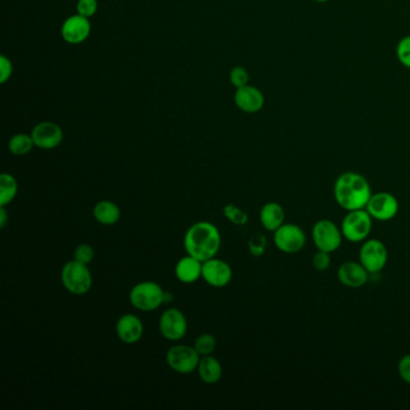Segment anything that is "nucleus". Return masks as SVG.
<instances>
[{
    "label": "nucleus",
    "mask_w": 410,
    "mask_h": 410,
    "mask_svg": "<svg viewBox=\"0 0 410 410\" xmlns=\"http://www.w3.org/2000/svg\"><path fill=\"white\" fill-rule=\"evenodd\" d=\"M95 258V251L90 244L82 243L76 247L74 252V260L78 263L89 265Z\"/></svg>",
    "instance_id": "nucleus-26"
},
{
    "label": "nucleus",
    "mask_w": 410,
    "mask_h": 410,
    "mask_svg": "<svg viewBox=\"0 0 410 410\" xmlns=\"http://www.w3.org/2000/svg\"><path fill=\"white\" fill-rule=\"evenodd\" d=\"M8 223V212L5 209V206H0V228H4Z\"/></svg>",
    "instance_id": "nucleus-34"
},
{
    "label": "nucleus",
    "mask_w": 410,
    "mask_h": 410,
    "mask_svg": "<svg viewBox=\"0 0 410 410\" xmlns=\"http://www.w3.org/2000/svg\"><path fill=\"white\" fill-rule=\"evenodd\" d=\"M12 71H14V66H12L11 61L8 57L1 56L0 57V83L9 81L11 78Z\"/></svg>",
    "instance_id": "nucleus-32"
},
{
    "label": "nucleus",
    "mask_w": 410,
    "mask_h": 410,
    "mask_svg": "<svg viewBox=\"0 0 410 410\" xmlns=\"http://www.w3.org/2000/svg\"><path fill=\"white\" fill-rule=\"evenodd\" d=\"M330 254L331 253L322 252V251H317V253H315V256L312 259V263L317 271H326L329 268L330 265H331Z\"/></svg>",
    "instance_id": "nucleus-30"
},
{
    "label": "nucleus",
    "mask_w": 410,
    "mask_h": 410,
    "mask_svg": "<svg viewBox=\"0 0 410 410\" xmlns=\"http://www.w3.org/2000/svg\"><path fill=\"white\" fill-rule=\"evenodd\" d=\"M372 219L373 218L371 217V214L364 209L349 211L342 221L341 230L343 237L352 243H359L367 240L368 236L371 235L373 225Z\"/></svg>",
    "instance_id": "nucleus-5"
},
{
    "label": "nucleus",
    "mask_w": 410,
    "mask_h": 410,
    "mask_svg": "<svg viewBox=\"0 0 410 410\" xmlns=\"http://www.w3.org/2000/svg\"><path fill=\"white\" fill-rule=\"evenodd\" d=\"M31 135L34 140L35 147L46 151L58 147L64 137L62 128L53 122H43L35 125Z\"/></svg>",
    "instance_id": "nucleus-13"
},
{
    "label": "nucleus",
    "mask_w": 410,
    "mask_h": 410,
    "mask_svg": "<svg viewBox=\"0 0 410 410\" xmlns=\"http://www.w3.org/2000/svg\"><path fill=\"white\" fill-rule=\"evenodd\" d=\"M225 217L228 221H231L233 224L238 225V226H243L247 224L248 216L247 213L242 211L238 206L233 205V204H228L225 205L223 209Z\"/></svg>",
    "instance_id": "nucleus-25"
},
{
    "label": "nucleus",
    "mask_w": 410,
    "mask_h": 410,
    "mask_svg": "<svg viewBox=\"0 0 410 410\" xmlns=\"http://www.w3.org/2000/svg\"><path fill=\"white\" fill-rule=\"evenodd\" d=\"M98 1L97 0H78V15L83 17H92L97 14Z\"/></svg>",
    "instance_id": "nucleus-31"
},
{
    "label": "nucleus",
    "mask_w": 410,
    "mask_h": 410,
    "mask_svg": "<svg viewBox=\"0 0 410 410\" xmlns=\"http://www.w3.org/2000/svg\"><path fill=\"white\" fill-rule=\"evenodd\" d=\"M174 301V295L171 294L170 291H165L164 295V303H170Z\"/></svg>",
    "instance_id": "nucleus-35"
},
{
    "label": "nucleus",
    "mask_w": 410,
    "mask_h": 410,
    "mask_svg": "<svg viewBox=\"0 0 410 410\" xmlns=\"http://www.w3.org/2000/svg\"><path fill=\"white\" fill-rule=\"evenodd\" d=\"M174 275L179 282L191 284L202 278V261L194 256H183L174 267Z\"/></svg>",
    "instance_id": "nucleus-18"
},
{
    "label": "nucleus",
    "mask_w": 410,
    "mask_h": 410,
    "mask_svg": "<svg viewBox=\"0 0 410 410\" xmlns=\"http://www.w3.org/2000/svg\"><path fill=\"white\" fill-rule=\"evenodd\" d=\"M285 221V212L277 202H267L260 209V223L267 231L275 233Z\"/></svg>",
    "instance_id": "nucleus-19"
},
{
    "label": "nucleus",
    "mask_w": 410,
    "mask_h": 410,
    "mask_svg": "<svg viewBox=\"0 0 410 410\" xmlns=\"http://www.w3.org/2000/svg\"><path fill=\"white\" fill-rule=\"evenodd\" d=\"M368 275L369 272L364 268V265L361 263H355V261H347V263H342L337 271L338 280L345 287L352 288V289L364 287L367 283Z\"/></svg>",
    "instance_id": "nucleus-16"
},
{
    "label": "nucleus",
    "mask_w": 410,
    "mask_h": 410,
    "mask_svg": "<svg viewBox=\"0 0 410 410\" xmlns=\"http://www.w3.org/2000/svg\"><path fill=\"white\" fill-rule=\"evenodd\" d=\"M184 248L188 256L200 261L216 258L221 247L219 228L209 221H198L186 230L184 235Z\"/></svg>",
    "instance_id": "nucleus-1"
},
{
    "label": "nucleus",
    "mask_w": 410,
    "mask_h": 410,
    "mask_svg": "<svg viewBox=\"0 0 410 410\" xmlns=\"http://www.w3.org/2000/svg\"><path fill=\"white\" fill-rule=\"evenodd\" d=\"M201 356L196 349L189 345H174L167 352L169 367L178 374H190L196 371Z\"/></svg>",
    "instance_id": "nucleus-6"
},
{
    "label": "nucleus",
    "mask_w": 410,
    "mask_h": 410,
    "mask_svg": "<svg viewBox=\"0 0 410 410\" xmlns=\"http://www.w3.org/2000/svg\"><path fill=\"white\" fill-rule=\"evenodd\" d=\"M19 193V183L10 174H0V206H6L15 200Z\"/></svg>",
    "instance_id": "nucleus-22"
},
{
    "label": "nucleus",
    "mask_w": 410,
    "mask_h": 410,
    "mask_svg": "<svg viewBox=\"0 0 410 410\" xmlns=\"http://www.w3.org/2000/svg\"><path fill=\"white\" fill-rule=\"evenodd\" d=\"M164 295L165 290L159 285L158 283L146 280L137 283L132 288L129 300L132 307L141 312H152L158 310L164 305Z\"/></svg>",
    "instance_id": "nucleus-3"
},
{
    "label": "nucleus",
    "mask_w": 410,
    "mask_h": 410,
    "mask_svg": "<svg viewBox=\"0 0 410 410\" xmlns=\"http://www.w3.org/2000/svg\"><path fill=\"white\" fill-rule=\"evenodd\" d=\"M397 58L403 65L410 69V36H406L399 41L397 46Z\"/></svg>",
    "instance_id": "nucleus-29"
},
{
    "label": "nucleus",
    "mask_w": 410,
    "mask_h": 410,
    "mask_svg": "<svg viewBox=\"0 0 410 410\" xmlns=\"http://www.w3.org/2000/svg\"><path fill=\"white\" fill-rule=\"evenodd\" d=\"M202 279L212 288H225L233 279V268L224 260L212 258L202 263Z\"/></svg>",
    "instance_id": "nucleus-12"
},
{
    "label": "nucleus",
    "mask_w": 410,
    "mask_h": 410,
    "mask_svg": "<svg viewBox=\"0 0 410 410\" xmlns=\"http://www.w3.org/2000/svg\"><path fill=\"white\" fill-rule=\"evenodd\" d=\"M315 1H319V3H325L327 0H315Z\"/></svg>",
    "instance_id": "nucleus-36"
},
{
    "label": "nucleus",
    "mask_w": 410,
    "mask_h": 410,
    "mask_svg": "<svg viewBox=\"0 0 410 410\" xmlns=\"http://www.w3.org/2000/svg\"><path fill=\"white\" fill-rule=\"evenodd\" d=\"M62 283L71 294L85 295L92 289L93 277L87 265L73 260L63 266Z\"/></svg>",
    "instance_id": "nucleus-4"
},
{
    "label": "nucleus",
    "mask_w": 410,
    "mask_h": 410,
    "mask_svg": "<svg viewBox=\"0 0 410 410\" xmlns=\"http://www.w3.org/2000/svg\"><path fill=\"white\" fill-rule=\"evenodd\" d=\"M312 237L317 251L333 253L341 247L343 233L333 221L322 219L314 224Z\"/></svg>",
    "instance_id": "nucleus-7"
},
{
    "label": "nucleus",
    "mask_w": 410,
    "mask_h": 410,
    "mask_svg": "<svg viewBox=\"0 0 410 410\" xmlns=\"http://www.w3.org/2000/svg\"><path fill=\"white\" fill-rule=\"evenodd\" d=\"M144 324L135 314H124L116 324V333L125 345H135L144 336Z\"/></svg>",
    "instance_id": "nucleus-15"
},
{
    "label": "nucleus",
    "mask_w": 410,
    "mask_h": 410,
    "mask_svg": "<svg viewBox=\"0 0 410 410\" xmlns=\"http://www.w3.org/2000/svg\"><path fill=\"white\" fill-rule=\"evenodd\" d=\"M359 258L360 263L369 273H378L387 266L389 253L382 241L371 238L364 241Z\"/></svg>",
    "instance_id": "nucleus-10"
},
{
    "label": "nucleus",
    "mask_w": 410,
    "mask_h": 410,
    "mask_svg": "<svg viewBox=\"0 0 410 410\" xmlns=\"http://www.w3.org/2000/svg\"><path fill=\"white\" fill-rule=\"evenodd\" d=\"M273 242L279 251L287 254H294L303 249L306 244V233L296 224H284L277 228Z\"/></svg>",
    "instance_id": "nucleus-8"
},
{
    "label": "nucleus",
    "mask_w": 410,
    "mask_h": 410,
    "mask_svg": "<svg viewBox=\"0 0 410 410\" xmlns=\"http://www.w3.org/2000/svg\"><path fill=\"white\" fill-rule=\"evenodd\" d=\"M35 147L34 140L28 134H17L9 141V149L17 157L27 155Z\"/></svg>",
    "instance_id": "nucleus-23"
},
{
    "label": "nucleus",
    "mask_w": 410,
    "mask_h": 410,
    "mask_svg": "<svg viewBox=\"0 0 410 410\" xmlns=\"http://www.w3.org/2000/svg\"><path fill=\"white\" fill-rule=\"evenodd\" d=\"M399 374L404 383L410 385V354H406L399 360Z\"/></svg>",
    "instance_id": "nucleus-33"
},
{
    "label": "nucleus",
    "mask_w": 410,
    "mask_h": 410,
    "mask_svg": "<svg viewBox=\"0 0 410 410\" xmlns=\"http://www.w3.org/2000/svg\"><path fill=\"white\" fill-rule=\"evenodd\" d=\"M230 81L236 88L247 85L248 81H249V74H248L247 70L242 68V66L233 68L231 70V73H230Z\"/></svg>",
    "instance_id": "nucleus-28"
},
{
    "label": "nucleus",
    "mask_w": 410,
    "mask_h": 410,
    "mask_svg": "<svg viewBox=\"0 0 410 410\" xmlns=\"http://www.w3.org/2000/svg\"><path fill=\"white\" fill-rule=\"evenodd\" d=\"M235 104L243 112H259L265 104V98L259 89L247 85L237 88L236 93H235Z\"/></svg>",
    "instance_id": "nucleus-17"
},
{
    "label": "nucleus",
    "mask_w": 410,
    "mask_h": 410,
    "mask_svg": "<svg viewBox=\"0 0 410 410\" xmlns=\"http://www.w3.org/2000/svg\"><path fill=\"white\" fill-rule=\"evenodd\" d=\"M196 371H198L200 379L209 385L219 383V380L223 377V367H221V362L212 355L201 356Z\"/></svg>",
    "instance_id": "nucleus-20"
},
{
    "label": "nucleus",
    "mask_w": 410,
    "mask_h": 410,
    "mask_svg": "<svg viewBox=\"0 0 410 410\" xmlns=\"http://www.w3.org/2000/svg\"><path fill=\"white\" fill-rule=\"evenodd\" d=\"M337 204L345 211L366 209L372 196L367 179L356 172H345L337 178L333 186Z\"/></svg>",
    "instance_id": "nucleus-2"
},
{
    "label": "nucleus",
    "mask_w": 410,
    "mask_h": 410,
    "mask_svg": "<svg viewBox=\"0 0 410 410\" xmlns=\"http://www.w3.org/2000/svg\"><path fill=\"white\" fill-rule=\"evenodd\" d=\"M216 347H217V340L216 337L209 333H202L194 343V348L196 349L200 356L212 355V352L216 350Z\"/></svg>",
    "instance_id": "nucleus-24"
},
{
    "label": "nucleus",
    "mask_w": 410,
    "mask_h": 410,
    "mask_svg": "<svg viewBox=\"0 0 410 410\" xmlns=\"http://www.w3.org/2000/svg\"><path fill=\"white\" fill-rule=\"evenodd\" d=\"M92 27L88 19L81 15L70 16L62 26L63 39L71 45L85 43L88 39Z\"/></svg>",
    "instance_id": "nucleus-14"
},
{
    "label": "nucleus",
    "mask_w": 410,
    "mask_h": 410,
    "mask_svg": "<svg viewBox=\"0 0 410 410\" xmlns=\"http://www.w3.org/2000/svg\"><path fill=\"white\" fill-rule=\"evenodd\" d=\"M93 217L101 225H115L120 219V209L115 202L102 200L94 206Z\"/></svg>",
    "instance_id": "nucleus-21"
},
{
    "label": "nucleus",
    "mask_w": 410,
    "mask_h": 410,
    "mask_svg": "<svg viewBox=\"0 0 410 410\" xmlns=\"http://www.w3.org/2000/svg\"><path fill=\"white\" fill-rule=\"evenodd\" d=\"M159 330L167 341H181L188 331L186 315L177 308H169L159 319Z\"/></svg>",
    "instance_id": "nucleus-9"
},
{
    "label": "nucleus",
    "mask_w": 410,
    "mask_h": 410,
    "mask_svg": "<svg viewBox=\"0 0 410 410\" xmlns=\"http://www.w3.org/2000/svg\"><path fill=\"white\" fill-rule=\"evenodd\" d=\"M366 211L376 221H391L399 213V200L392 194L387 193V191L372 194L371 199L366 206Z\"/></svg>",
    "instance_id": "nucleus-11"
},
{
    "label": "nucleus",
    "mask_w": 410,
    "mask_h": 410,
    "mask_svg": "<svg viewBox=\"0 0 410 410\" xmlns=\"http://www.w3.org/2000/svg\"><path fill=\"white\" fill-rule=\"evenodd\" d=\"M267 240L266 237L263 235H256L253 236L249 242H248V248H249V253L256 258L263 256L266 252Z\"/></svg>",
    "instance_id": "nucleus-27"
}]
</instances>
